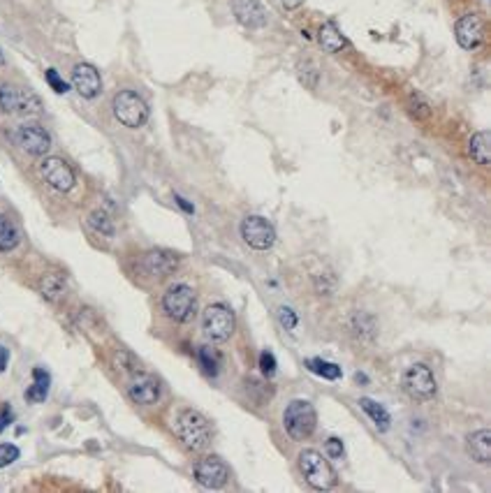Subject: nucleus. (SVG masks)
<instances>
[{
    "label": "nucleus",
    "instance_id": "obj_37",
    "mask_svg": "<svg viewBox=\"0 0 491 493\" xmlns=\"http://www.w3.org/2000/svg\"><path fill=\"white\" fill-rule=\"evenodd\" d=\"M278 3L285 7V10H297L301 5V0H278Z\"/></svg>",
    "mask_w": 491,
    "mask_h": 493
},
{
    "label": "nucleus",
    "instance_id": "obj_9",
    "mask_svg": "<svg viewBox=\"0 0 491 493\" xmlns=\"http://www.w3.org/2000/svg\"><path fill=\"white\" fill-rule=\"evenodd\" d=\"M241 236L251 248L255 250H269L276 243V229L267 218L262 215H246L241 220Z\"/></svg>",
    "mask_w": 491,
    "mask_h": 493
},
{
    "label": "nucleus",
    "instance_id": "obj_32",
    "mask_svg": "<svg viewBox=\"0 0 491 493\" xmlns=\"http://www.w3.org/2000/svg\"><path fill=\"white\" fill-rule=\"evenodd\" d=\"M47 83H49V86H51L53 90H56V93H60V95L70 90V86H67V83H65L63 79H60L58 72H56V69H53V67H51V69H47Z\"/></svg>",
    "mask_w": 491,
    "mask_h": 493
},
{
    "label": "nucleus",
    "instance_id": "obj_3",
    "mask_svg": "<svg viewBox=\"0 0 491 493\" xmlns=\"http://www.w3.org/2000/svg\"><path fill=\"white\" fill-rule=\"evenodd\" d=\"M299 470H301L303 479H306V482L317 491L334 489L336 482H338L336 470L331 468V463L315 449H303L301 451L299 454Z\"/></svg>",
    "mask_w": 491,
    "mask_h": 493
},
{
    "label": "nucleus",
    "instance_id": "obj_14",
    "mask_svg": "<svg viewBox=\"0 0 491 493\" xmlns=\"http://www.w3.org/2000/svg\"><path fill=\"white\" fill-rule=\"evenodd\" d=\"M15 139L28 156H44L51 149V137L42 125H22L17 128Z\"/></svg>",
    "mask_w": 491,
    "mask_h": 493
},
{
    "label": "nucleus",
    "instance_id": "obj_31",
    "mask_svg": "<svg viewBox=\"0 0 491 493\" xmlns=\"http://www.w3.org/2000/svg\"><path fill=\"white\" fill-rule=\"evenodd\" d=\"M260 371L265 373V378H272V375L276 373V357L269 350L260 354Z\"/></svg>",
    "mask_w": 491,
    "mask_h": 493
},
{
    "label": "nucleus",
    "instance_id": "obj_19",
    "mask_svg": "<svg viewBox=\"0 0 491 493\" xmlns=\"http://www.w3.org/2000/svg\"><path fill=\"white\" fill-rule=\"evenodd\" d=\"M468 156L475 160L477 165L487 167L491 162V139L489 132H475L468 142Z\"/></svg>",
    "mask_w": 491,
    "mask_h": 493
},
{
    "label": "nucleus",
    "instance_id": "obj_6",
    "mask_svg": "<svg viewBox=\"0 0 491 493\" xmlns=\"http://www.w3.org/2000/svg\"><path fill=\"white\" fill-rule=\"evenodd\" d=\"M112 107H114L116 121L126 125V128H142V125L149 121L147 102H144V97L137 95L135 90H121V93H116Z\"/></svg>",
    "mask_w": 491,
    "mask_h": 493
},
{
    "label": "nucleus",
    "instance_id": "obj_30",
    "mask_svg": "<svg viewBox=\"0 0 491 493\" xmlns=\"http://www.w3.org/2000/svg\"><path fill=\"white\" fill-rule=\"evenodd\" d=\"M278 319H281V324L285 326L288 331H294L297 329V315H294V310L292 308H288V306H281L278 308Z\"/></svg>",
    "mask_w": 491,
    "mask_h": 493
},
{
    "label": "nucleus",
    "instance_id": "obj_26",
    "mask_svg": "<svg viewBox=\"0 0 491 493\" xmlns=\"http://www.w3.org/2000/svg\"><path fill=\"white\" fill-rule=\"evenodd\" d=\"M88 225H91L93 232H98L100 236H114V232H116L112 218L102 211H93L91 215H88Z\"/></svg>",
    "mask_w": 491,
    "mask_h": 493
},
{
    "label": "nucleus",
    "instance_id": "obj_4",
    "mask_svg": "<svg viewBox=\"0 0 491 493\" xmlns=\"http://www.w3.org/2000/svg\"><path fill=\"white\" fill-rule=\"evenodd\" d=\"M163 310L165 315L174 322H190L197 312V294L190 285H174L165 292L163 296Z\"/></svg>",
    "mask_w": 491,
    "mask_h": 493
},
{
    "label": "nucleus",
    "instance_id": "obj_29",
    "mask_svg": "<svg viewBox=\"0 0 491 493\" xmlns=\"http://www.w3.org/2000/svg\"><path fill=\"white\" fill-rule=\"evenodd\" d=\"M299 79L306 88L317 86V69H315L313 62H301L299 65Z\"/></svg>",
    "mask_w": 491,
    "mask_h": 493
},
{
    "label": "nucleus",
    "instance_id": "obj_20",
    "mask_svg": "<svg viewBox=\"0 0 491 493\" xmlns=\"http://www.w3.org/2000/svg\"><path fill=\"white\" fill-rule=\"evenodd\" d=\"M317 42H320L324 51H329V53H338L341 49L348 47V42H345V37L341 35V31H338V28L331 24V21L322 24L320 33H317Z\"/></svg>",
    "mask_w": 491,
    "mask_h": 493
},
{
    "label": "nucleus",
    "instance_id": "obj_22",
    "mask_svg": "<svg viewBox=\"0 0 491 493\" xmlns=\"http://www.w3.org/2000/svg\"><path fill=\"white\" fill-rule=\"evenodd\" d=\"M51 375L44 368H33V387L26 392V401L28 403H42L49 394Z\"/></svg>",
    "mask_w": 491,
    "mask_h": 493
},
{
    "label": "nucleus",
    "instance_id": "obj_27",
    "mask_svg": "<svg viewBox=\"0 0 491 493\" xmlns=\"http://www.w3.org/2000/svg\"><path fill=\"white\" fill-rule=\"evenodd\" d=\"M197 357H199V364L204 366V371L209 373V375H216L218 373V354L211 350V347H199V352H197Z\"/></svg>",
    "mask_w": 491,
    "mask_h": 493
},
{
    "label": "nucleus",
    "instance_id": "obj_1",
    "mask_svg": "<svg viewBox=\"0 0 491 493\" xmlns=\"http://www.w3.org/2000/svg\"><path fill=\"white\" fill-rule=\"evenodd\" d=\"M176 433L190 451H202L211 440L209 419L202 412H197V410L185 408L176 417Z\"/></svg>",
    "mask_w": 491,
    "mask_h": 493
},
{
    "label": "nucleus",
    "instance_id": "obj_25",
    "mask_svg": "<svg viewBox=\"0 0 491 493\" xmlns=\"http://www.w3.org/2000/svg\"><path fill=\"white\" fill-rule=\"evenodd\" d=\"M308 371H313L315 375H320L324 380H338L341 378V366L331 364V361H324V359H308L306 361Z\"/></svg>",
    "mask_w": 491,
    "mask_h": 493
},
{
    "label": "nucleus",
    "instance_id": "obj_35",
    "mask_svg": "<svg viewBox=\"0 0 491 493\" xmlns=\"http://www.w3.org/2000/svg\"><path fill=\"white\" fill-rule=\"evenodd\" d=\"M10 364V352L5 345H0V373H5V368Z\"/></svg>",
    "mask_w": 491,
    "mask_h": 493
},
{
    "label": "nucleus",
    "instance_id": "obj_16",
    "mask_svg": "<svg viewBox=\"0 0 491 493\" xmlns=\"http://www.w3.org/2000/svg\"><path fill=\"white\" fill-rule=\"evenodd\" d=\"M72 86L81 97L93 100V97L100 95L102 79H100L98 69H95L93 65H88V62H79V65H74V69H72Z\"/></svg>",
    "mask_w": 491,
    "mask_h": 493
},
{
    "label": "nucleus",
    "instance_id": "obj_28",
    "mask_svg": "<svg viewBox=\"0 0 491 493\" xmlns=\"http://www.w3.org/2000/svg\"><path fill=\"white\" fill-rule=\"evenodd\" d=\"M19 447L17 444H10V442H0V468H8L10 463H15L19 458Z\"/></svg>",
    "mask_w": 491,
    "mask_h": 493
},
{
    "label": "nucleus",
    "instance_id": "obj_24",
    "mask_svg": "<svg viewBox=\"0 0 491 493\" xmlns=\"http://www.w3.org/2000/svg\"><path fill=\"white\" fill-rule=\"evenodd\" d=\"M40 292H42L44 299L56 303L65 296V281L58 274H47L42 281H40Z\"/></svg>",
    "mask_w": 491,
    "mask_h": 493
},
{
    "label": "nucleus",
    "instance_id": "obj_10",
    "mask_svg": "<svg viewBox=\"0 0 491 493\" xmlns=\"http://www.w3.org/2000/svg\"><path fill=\"white\" fill-rule=\"evenodd\" d=\"M40 174H42L44 183L58 192H70L74 183H77L74 169L63 158H44L42 165H40Z\"/></svg>",
    "mask_w": 491,
    "mask_h": 493
},
{
    "label": "nucleus",
    "instance_id": "obj_7",
    "mask_svg": "<svg viewBox=\"0 0 491 493\" xmlns=\"http://www.w3.org/2000/svg\"><path fill=\"white\" fill-rule=\"evenodd\" d=\"M401 387H403V392L415 401H431L435 392H438L433 373L428 371V366L424 364H415L408 368L403 378H401Z\"/></svg>",
    "mask_w": 491,
    "mask_h": 493
},
{
    "label": "nucleus",
    "instance_id": "obj_21",
    "mask_svg": "<svg viewBox=\"0 0 491 493\" xmlns=\"http://www.w3.org/2000/svg\"><path fill=\"white\" fill-rule=\"evenodd\" d=\"M19 241H22V232H19V227L15 225V220H12L10 215L0 213V253L15 250L19 246Z\"/></svg>",
    "mask_w": 491,
    "mask_h": 493
},
{
    "label": "nucleus",
    "instance_id": "obj_39",
    "mask_svg": "<svg viewBox=\"0 0 491 493\" xmlns=\"http://www.w3.org/2000/svg\"><path fill=\"white\" fill-rule=\"evenodd\" d=\"M3 62H5V58H3V51H0V65H3Z\"/></svg>",
    "mask_w": 491,
    "mask_h": 493
},
{
    "label": "nucleus",
    "instance_id": "obj_2",
    "mask_svg": "<svg viewBox=\"0 0 491 493\" xmlns=\"http://www.w3.org/2000/svg\"><path fill=\"white\" fill-rule=\"evenodd\" d=\"M317 424V412L313 408V403L306 399H294L288 403L285 412H283V426H285L288 435L292 440H306V437L313 435Z\"/></svg>",
    "mask_w": 491,
    "mask_h": 493
},
{
    "label": "nucleus",
    "instance_id": "obj_8",
    "mask_svg": "<svg viewBox=\"0 0 491 493\" xmlns=\"http://www.w3.org/2000/svg\"><path fill=\"white\" fill-rule=\"evenodd\" d=\"M234 326H237V319H234V312L230 310V306L225 303H211L209 308L204 310V333L206 338L216 340V343H223L232 336Z\"/></svg>",
    "mask_w": 491,
    "mask_h": 493
},
{
    "label": "nucleus",
    "instance_id": "obj_23",
    "mask_svg": "<svg viewBox=\"0 0 491 493\" xmlns=\"http://www.w3.org/2000/svg\"><path fill=\"white\" fill-rule=\"evenodd\" d=\"M359 408H362L364 412L371 417V421L376 424L378 431H387V428H390L392 417H390V412H387L383 406H380V403L371 401V399H359Z\"/></svg>",
    "mask_w": 491,
    "mask_h": 493
},
{
    "label": "nucleus",
    "instance_id": "obj_36",
    "mask_svg": "<svg viewBox=\"0 0 491 493\" xmlns=\"http://www.w3.org/2000/svg\"><path fill=\"white\" fill-rule=\"evenodd\" d=\"M174 199H176V204L181 206L185 213H192V211H195V208H192V204H188V201H185L181 194H174Z\"/></svg>",
    "mask_w": 491,
    "mask_h": 493
},
{
    "label": "nucleus",
    "instance_id": "obj_15",
    "mask_svg": "<svg viewBox=\"0 0 491 493\" xmlns=\"http://www.w3.org/2000/svg\"><path fill=\"white\" fill-rule=\"evenodd\" d=\"M230 5L241 26L251 28V31H260L267 26V10L260 0H232Z\"/></svg>",
    "mask_w": 491,
    "mask_h": 493
},
{
    "label": "nucleus",
    "instance_id": "obj_38",
    "mask_svg": "<svg viewBox=\"0 0 491 493\" xmlns=\"http://www.w3.org/2000/svg\"><path fill=\"white\" fill-rule=\"evenodd\" d=\"M355 380H357V382H366V380H369V378H366V375H364V373H355Z\"/></svg>",
    "mask_w": 491,
    "mask_h": 493
},
{
    "label": "nucleus",
    "instance_id": "obj_33",
    "mask_svg": "<svg viewBox=\"0 0 491 493\" xmlns=\"http://www.w3.org/2000/svg\"><path fill=\"white\" fill-rule=\"evenodd\" d=\"M327 454H329L331 458H343L345 449H343L341 437H329V440H327Z\"/></svg>",
    "mask_w": 491,
    "mask_h": 493
},
{
    "label": "nucleus",
    "instance_id": "obj_5",
    "mask_svg": "<svg viewBox=\"0 0 491 493\" xmlns=\"http://www.w3.org/2000/svg\"><path fill=\"white\" fill-rule=\"evenodd\" d=\"M0 109L5 114L19 116H35L42 111V102L35 93L26 90L15 83H0Z\"/></svg>",
    "mask_w": 491,
    "mask_h": 493
},
{
    "label": "nucleus",
    "instance_id": "obj_17",
    "mask_svg": "<svg viewBox=\"0 0 491 493\" xmlns=\"http://www.w3.org/2000/svg\"><path fill=\"white\" fill-rule=\"evenodd\" d=\"M454 33H456V42H459V47L461 49H477L482 44V21L477 14H466V17H461L459 21H456V28H454Z\"/></svg>",
    "mask_w": 491,
    "mask_h": 493
},
{
    "label": "nucleus",
    "instance_id": "obj_34",
    "mask_svg": "<svg viewBox=\"0 0 491 493\" xmlns=\"http://www.w3.org/2000/svg\"><path fill=\"white\" fill-rule=\"evenodd\" d=\"M12 419H15V415H12V408L3 406V410H0V433H3V431L10 426Z\"/></svg>",
    "mask_w": 491,
    "mask_h": 493
},
{
    "label": "nucleus",
    "instance_id": "obj_13",
    "mask_svg": "<svg viewBox=\"0 0 491 493\" xmlns=\"http://www.w3.org/2000/svg\"><path fill=\"white\" fill-rule=\"evenodd\" d=\"M178 269V255L172 253V250H149L142 257V271L153 278H167Z\"/></svg>",
    "mask_w": 491,
    "mask_h": 493
},
{
    "label": "nucleus",
    "instance_id": "obj_12",
    "mask_svg": "<svg viewBox=\"0 0 491 493\" xmlns=\"http://www.w3.org/2000/svg\"><path fill=\"white\" fill-rule=\"evenodd\" d=\"M128 396L140 406H153L160 399V382L149 373L133 371V378L128 382Z\"/></svg>",
    "mask_w": 491,
    "mask_h": 493
},
{
    "label": "nucleus",
    "instance_id": "obj_11",
    "mask_svg": "<svg viewBox=\"0 0 491 493\" xmlns=\"http://www.w3.org/2000/svg\"><path fill=\"white\" fill-rule=\"evenodd\" d=\"M195 479L204 489H223L230 479V468L220 456H206L195 465Z\"/></svg>",
    "mask_w": 491,
    "mask_h": 493
},
{
    "label": "nucleus",
    "instance_id": "obj_18",
    "mask_svg": "<svg viewBox=\"0 0 491 493\" xmlns=\"http://www.w3.org/2000/svg\"><path fill=\"white\" fill-rule=\"evenodd\" d=\"M466 449L473 461L477 463H489L491 461V431L489 428H480L475 433L468 435Z\"/></svg>",
    "mask_w": 491,
    "mask_h": 493
}]
</instances>
